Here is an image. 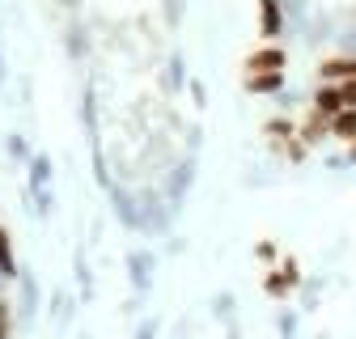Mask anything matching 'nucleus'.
Instances as JSON below:
<instances>
[{"mask_svg":"<svg viewBox=\"0 0 356 339\" xmlns=\"http://www.w3.org/2000/svg\"><path fill=\"white\" fill-rule=\"evenodd\" d=\"M301 284V267H297V259H284L272 276L263 280V288H267V297H276V301H289V292Z\"/></svg>","mask_w":356,"mask_h":339,"instance_id":"nucleus-1","label":"nucleus"},{"mask_svg":"<svg viewBox=\"0 0 356 339\" xmlns=\"http://www.w3.org/2000/svg\"><path fill=\"white\" fill-rule=\"evenodd\" d=\"M284 64H289V56H284L280 47H263V51H254V56L246 60V76H263V72H284Z\"/></svg>","mask_w":356,"mask_h":339,"instance_id":"nucleus-2","label":"nucleus"},{"mask_svg":"<svg viewBox=\"0 0 356 339\" xmlns=\"http://www.w3.org/2000/svg\"><path fill=\"white\" fill-rule=\"evenodd\" d=\"M0 280H17V250L5 225H0Z\"/></svg>","mask_w":356,"mask_h":339,"instance_id":"nucleus-3","label":"nucleus"},{"mask_svg":"<svg viewBox=\"0 0 356 339\" xmlns=\"http://www.w3.org/2000/svg\"><path fill=\"white\" fill-rule=\"evenodd\" d=\"M331 136H335V140L356 144V110H339V115L331 119Z\"/></svg>","mask_w":356,"mask_h":339,"instance_id":"nucleus-4","label":"nucleus"},{"mask_svg":"<svg viewBox=\"0 0 356 339\" xmlns=\"http://www.w3.org/2000/svg\"><path fill=\"white\" fill-rule=\"evenodd\" d=\"M284 85V72H263V76H246V90L250 94H276Z\"/></svg>","mask_w":356,"mask_h":339,"instance_id":"nucleus-5","label":"nucleus"},{"mask_svg":"<svg viewBox=\"0 0 356 339\" xmlns=\"http://www.w3.org/2000/svg\"><path fill=\"white\" fill-rule=\"evenodd\" d=\"M13 301L9 297H0V339H13Z\"/></svg>","mask_w":356,"mask_h":339,"instance_id":"nucleus-6","label":"nucleus"},{"mask_svg":"<svg viewBox=\"0 0 356 339\" xmlns=\"http://www.w3.org/2000/svg\"><path fill=\"white\" fill-rule=\"evenodd\" d=\"M280 335H284V339L297 335V318H293V314H280Z\"/></svg>","mask_w":356,"mask_h":339,"instance_id":"nucleus-7","label":"nucleus"},{"mask_svg":"<svg viewBox=\"0 0 356 339\" xmlns=\"http://www.w3.org/2000/svg\"><path fill=\"white\" fill-rule=\"evenodd\" d=\"M259 259H263V263H272V259H276V246H272V242H263V246H259Z\"/></svg>","mask_w":356,"mask_h":339,"instance_id":"nucleus-8","label":"nucleus"},{"mask_svg":"<svg viewBox=\"0 0 356 339\" xmlns=\"http://www.w3.org/2000/svg\"><path fill=\"white\" fill-rule=\"evenodd\" d=\"M136 339H153V326H140V335Z\"/></svg>","mask_w":356,"mask_h":339,"instance_id":"nucleus-9","label":"nucleus"},{"mask_svg":"<svg viewBox=\"0 0 356 339\" xmlns=\"http://www.w3.org/2000/svg\"><path fill=\"white\" fill-rule=\"evenodd\" d=\"M348 153H352V161H356V144H352V149H348Z\"/></svg>","mask_w":356,"mask_h":339,"instance_id":"nucleus-10","label":"nucleus"}]
</instances>
